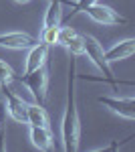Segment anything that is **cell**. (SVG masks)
Masks as SVG:
<instances>
[{"instance_id": "obj_1", "label": "cell", "mask_w": 135, "mask_h": 152, "mask_svg": "<svg viewBox=\"0 0 135 152\" xmlns=\"http://www.w3.org/2000/svg\"><path fill=\"white\" fill-rule=\"evenodd\" d=\"M77 57L69 55V79H67V104L61 124V140L65 152H77L81 142V118L77 107Z\"/></svg>"}, {"instance_id": "obj_2", "label": "cell", "mask_w": 135, "mask_h": 152, "mask_svg": "<svg viewBox=\"0 0 135 152\" xmlns=\"http://www.w3.org/2000/svg\"><path fill=\"white\" fill-rule=\"evenodd\" d=\"M85 37V55L91 59V63L97 67V69L103 73V77H85V79H89V81H109L111 85H127V87H131L133 81H121V79H117L115 75H113L111 71V63L105 59V51H103V45L95 39L93 35H83Z\"/></svg>"}, {"instance_id": "obj_3", "label": "cell", "mask_w": 135, "mask_h": 152, "mask_svg": "<svg viewBox=\"0 0 135 152\" xmlns=\"http://www.w3.org/2000/svg\"><path fill=\"white\" fill-rule=\"evenodd\" d=\"M97 102L105 105L109 112L117 114L123 120H135V97L133 95H99Z\"/></svg>"}, {"instance_id": "obj_4", "label": "cell", "mask_w": 135, "mask_h": 152, "mask_svg": "<svg viewBox=\"0 0 135 152\" xmlns=\"http://www.w3.org/2000/svg\"><path fill=\"white\" fill-rule=\"evenodd\" d=\"M20 81L28 87V91L32 94L36 104H45L46 102V89H48V71L45 67L34 69L30 73H24Z\"/></svg>"}, {"instance_id": "obj_5", "label": "cell", "mask_w": 135, "mask_h": 152, "mask_svg": "<svg viewBox=\"0 0 135 152\" xmlns=\"http://www.w3.org/2000/svg\"><path fill=\"white\" fill-rule=\"evenodd\" d=\"M83 12L89 16L93 23L103 24V26H113V24H125V23H127V18H125L123 14H119L115 8L105 6V4H101V2L89 4Z\"/></svg>"}, {"instance_id": "obj_6", "label": "cell", "mask_w": 135, "mask_h": 152, "mask_svg": "<svg viewBox=\"0 0 135 152\" xmlns=\"http://www.w3.org/2000/svg\"><path fill=\"white\" fill-rule=\"evenodd\" d=\"M36 43V39L22 31H10L0 35V49H10V51H28Z\"/></svg>"}, {"instance_id": "obj_7", "label": "cell", "mask_w": 135, "mask_h": 152, "mask_svg": "<svg viewBox=\"0 0 135 152\" xmlns=\"http://www.w3.org/2000/svg\"><path fill=\"white\" fill-rule=\"evenodd\" d=\"M0 89H2L4 99H6V112H8V116H10L14 122L26 124V102H24L20 95H16L14 91H10L8 87H0Z\"/></svg>"}, {"instance_id": "obj_8", "label": "cell", "mask_w": 135, "mask_h": 152, "mask_svg": "<svg viewBox=\"0 0 135 152\" xmlns=\"http://www.w3.org/2000/svg\"><path fill=\"white\" fill-rule=\"evenodd\" d=\"M28 138H30V144L38 150L55 148V136L48 130V126H28Z\"/></svg>"}, {"instance_id": "obj_9", "label": "cell", "mask_w": 135, "mask_h": 152, "mask_svg": "<svg viewBox=\"0 0 135 152\" xmlns=\"http://www.w3.org/2000/svg\"><path fill=\"white\" fill-rule=\"evenodd\" d=\"M135 53V39H123V41H117L113 43L111 47L105 51V59L109 63H115V61H123V59H129Z\"/></svg>"}, {"instance_id": "obj_10", "label": "cell", "mask_w": 135, "mask_h": 152, "mask_svg": "<svg viewBox=\"0 0 135 152\" xmlns=\"http://www.w3.org/2000/svg\"><path fill=\"white\" fill-rule=\"evenodd\" d=\"M46 59H48V47L45 43H34L32 47L28 49V55H26V63H24V73H30L34 69H40L45 67Z\"/></svg>"}, {"instance_id": "obj_11", "label": "cell", "mask_w": 135, "mask_h": 152, "mask_svg": "<svg viewBox=\"0 0 135 152\" xmlns=\"http://www.w3.org/2000/svg\"><path fill=\"white\" fill-rule=\"evenodd\" d=\"M26 126H48V114L43 104H26Z\"/></svg>"}, {"instance_id": "obj_12", "label": "cell", "mask_w": 135, "mask_h": 152, "mask_svg": "<svg viewBox=\"0 0 135 152\" xmlns=\"http://www.w3.org/2000/svg\"><path fill=\"white\" fill-rule=\"evenodd\" d=\"M63 2L65 0H48V8L43 18V28L46 26H61L63 23Z\"/></svg>"}, {"instance_id": "obj_13", "label": "cell", "mask_w": 135, "mask_h": 152, "mask_svg": "<svg viewBox=\"0 0 135 152\" xmlns=\"http://www.w3.org/2000/svg\"><path fill=\"white\" fill-rule=\"evenodd\" d=\"M16 79H18V77H16L14 69H12L6 61L0 59V87H8V85H10L12 81H16Z\"/></svg>"}, {"instance_id": "obj_14", "label": "cell", "mask_w": 135, "mask_h": 152, "mask_svg": "<svg viewBox=\"0 0 135 152\" xmlns=\"http://www.w3.org/2000/svg\"><path fill=\"white\" fill-rule=\"evenodd\" d=\"M65 49L69 51V55H75V57H81V55H85V37L77 33V35L71 39V43H69Z\"/></svg>"}, {"instance_id": "obj_15", "label": "cell", "mask_w": 135, "mask_h": 152, "mask_svg": "<svg viewBox=\"0 0 135 152\" xmlns=\"http://www.w3.org/2000/svg\"><path fill=\"white\" fill-rule=\"evenodd\" d=\"M40 43H45L46 47H55L58 43V26H46L40 31Z\"/></svg>"}, {"instance_id": "obj_16", "label": "cell", "mask_w": 135, "mask_h": 152, "mask_svg": "<svg viewBox=\"0 0 135 152\" xmlns=\"http://www.w3.org/2000/svg\"><path fill=\"white\" fill-rule=\"evenodd\" d=\"M95 2H99V0H75V2H69L71 4V14H69V20L73 18V16H77L79 12H83L89 4H95Z\"/></svg>"}, {"instance_id": "obj_17", "label": "cell", "mask_w": 135, "mask_h": 152, "mask_svg": "<svg viewBox=\"0 0 135 152\" xmlns=\"http://www.w3.org/2000/svg\"><path fill=\"white\" fill-rule=\"evenodd\" d=\"M16 4H26V2H30V0H14Z\"/></svg>"}]
</instances>
